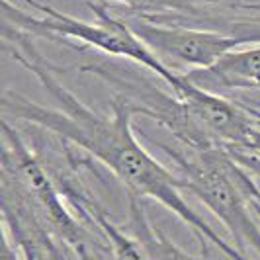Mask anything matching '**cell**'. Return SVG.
I'll list each match as a JSON object with an SVG mask.
<instances>
[{
  "label": "cell",
  "mask_w": 260,
  "mask_h": 260,
  "mask_svg": "<svg viewBox=\"0 0 260 260\" xmlns=\"http://www.w3.org/2000/svg\"><path fill=\"white\" fill-rule=\"evenodd\" d=\"M108 2V0H104ZM110 2H119L125 4L129 8L133 16H141L147 20H155V22H174L176 18L184 16L196 20L200 27L204 26V22L208 20L209 14L206 12L208 6L213 4H231V0H110Z\"/></svg>",
  "instance_id": "cell-7"
},
{
  "label": "cell",
  "mask_w": 260,
  "mask_h": 260,
  "mask_svg": "<svg viewBox=\"0 0 260 260\" xmlns=\"http://www.w3.org/2000/svg\"><path fill=\"white\" fill-rule=\"evenodd\" d=\"M127 231L141 243L149 260H213L209 256V250L204 256H192L172 243V239L151 223L143 198L133 194H127Z\"/></svg>",
  "instance_id": "cell-6"
},
{
  "label": "cell",
  "mask_w": 260,
  "mask_h": 260,
  "mask_svg": "<svg viewBox=\"0 0 260 260\" xmlns=\"http://www.w3.org/2000/svg\"><path fill=\"white\" fill-rule=\"evenodd\" d=\"M24 2L31 10L43 16H31L24 12L22 8H16V4H12L10 0H0L2 20H4L2 24H8L31 38L34 36L49 38L53 41L65 43L69 47L75 45L73 41H78L80 43L78 49L92 47L114 59H123V61L127 59L131 63L145 67L149 73L160 78L176 96L184 94L192 86V82L182 73H176L172 71V67L165 65V61L131 31L127 22L119 16H114L106 4L86 2L98 20V24H88L65 12H59L57 8L45 2H39V0H24Z\"/></svg>",
  "instance_id": "cell-3"
},
{
  "label": "cell",
  "mask_w": 260,
  "mask_h": 260,
  "mask_svg": "<svg viewBox=\"0 0 260 260\" xmlns=\"http://www.w3.org/2000/svg\"><path fill=\"white\" fill-rule=\"evenodd\" d=\"M131 31L160 59L167 57L190 69H208L241 43L235 38L208 27L155 22L141 16L123 18Z\"/></svg>",
  "instance_id": "cell-4"
},
{
  "label": "cell",
  "mask_w": 260,
  "mask_h": 260,
  "mask_svg": "<svg viewBox=\"0 0 260 260\" xmlns=\"http://www.w3.org/2000/svg\"><path fill=\"white\" fill-rule=\"evenodd\" d=\"M172 162L184 190L196 196L223 223L243 254L252 250L260 256V227L252 215V204H260V188L252 172L223 149H198L174 137L153 139Z\"/></svg>",
  "instance_id": "cell-2"
},
{
  "label": "cell",
  "mask_w": 260,
  "mask_h": 260,
  "mask_svg": "<svg viewBox=\"0 0 260 260\" xmlns=\"http://www.w3.org/2000/svg\"><path fill=\"white\" fill-rule=\"evenodd\" d=\"M196 86L219 96L231 92H260V43L233 49L208 69L184 75Z\"/></svg>",
  "instance_id": "cell-5"
},
{
  "label": "cell",
  "mask_w": 260,
  "mask_h": 260,
  "mask_svg": "<svg viewBox=\"0 0 260 260\" xmlns=\"http://www.w3.org/2000/svg\"><path fill=\"white\" fill-rule=\"evenodd\" d=\"M16 247H12V243H10V235L4 233V241H2V256L0 260H18L16 258Z\"/></svg>",
  "instance_id": "cell-8"
},
{
  "label": "cell",
  "mask_w": 260,
  "mask_h": 260,
  "mask_svg": "<svg viewBox=\"0 0 260 260\" xmlns=\"http://www.w3.org/2000/svg\"><path fill=\"white\" fill-rule=\"evenodd\" d=\"M233 8H243V10H247V12L260 14V2H237Z\"/></svg>",
  "instance_id": "cell-9"
},
{
  "label": "cell",
  "mask_w": 260,
  "mask_h": 260,
  "mask_svg": "<svg viewBox=\"0 0 260 260\" xmlns=\"http://www.w3.org/2000/svg\"><path fill=\"white\" fill-rule=\"evenodd\" d=\"M252 211H254V215L260 219V204L258 202H254V204H252Z\"/></svg>",
  "instance_id": "cell-10"
},
{
  "label": "cell",
  "mask_w": 260,
  "mask_h": 260,
  "mask_svg": "<svg viewBox=\"0 0 260 260\" xmlns=\"http://www.w3.org/2000/svg\"><path fill=\"white\" fill-rule=\"evenodd\" d=\"M2 39L6 53L38 78L39 84L59 106V110L45 108L18 90H4L0 98L2 116L38 125L55 135V139L63 141V145L71 143L78 147L92 158L100 160L108 170H112L125 186L127 194L151 198L176 213L186 225L194 229L200 243H211L229 260H250L235 245L225 241L186 202L182 196L184 184L178 174L160 165L141 147L133 131V117L141 114L137 106L121 96H114L110 102L112 116H102L61 82V69L39 51L31 41V36L2 24Z\"/></svg>",
  "instance_id": "cell-1"
}]
</instances>
